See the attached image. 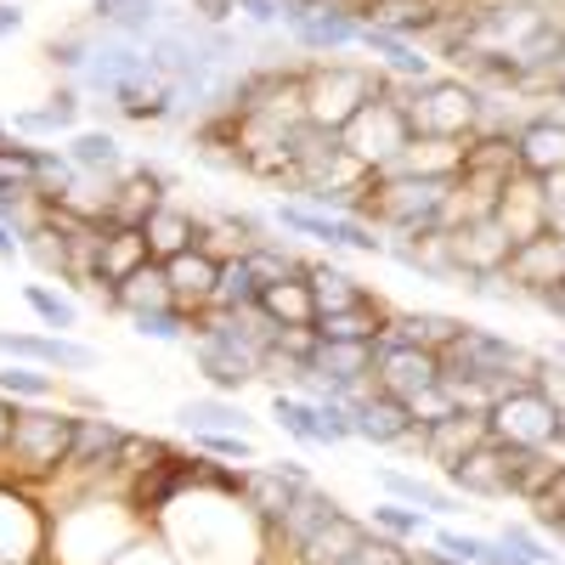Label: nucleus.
I'll list each match as a JSON object with an SVG mask.
<instances>
[{"instance_id": "1", "label": "nucleus", "mask_w": 565, "mask_h": 565, "mask_svg": "<svg viewBox=\"0 0 565 565\" xmlns=\"http://www.w3.org/2000/svg\"><path fill=\"white\" fill-rule=\"evenodd\" d=\"M153 537L181 565H271V532L255 521V509L215 487H186L153 521Z\"/></svg>"}, {"instance_id": "2", "label": "nucleus", "mask_w": 565, "mask_h": 565, "mask_svg": "<svg viewBox=\"0 0 565 565\" xmlns=\"http://www.w3.org/2000/svg\"><path fill=\"white\" fill-rule=\"evenodd\" d=\"M52 509V548L45 565H114L125 548H136L153 526L130 509L125 487H79L57 492Z\"/></svg>"}, {"instance_id": "3", "label": "nucleus", "mask_w": 565, "mask_h": 565, "mask_svg": "<svg viewBox=\"0 0 565 565\" xmlns=\"http://www.w3.org/2000/svg\"><path fill=\"white\" fill-rule=\"evenodd\" d=\"M74 424H79V413H68V407L23 402L18 424H12V441H7V452H0V481H18V487H34V492L52 487L68 469Z\"/></svg>"}, {"instance_id": "4", "label": "nucleus", "mask_w": 565, "mask_h": 565, "mask_svg": "<svg viewBox=\"0 0 565 565\" xmlns=\"http://www.w3.org/2000/svg\"><path fill=\"white\" fill-rule=\"evenodd\" d=\"M537 367H543V351L509 340V334H492V328H476V322H463V334L441 351V380L487 385L492 396L509 385H537Z\"/></svg>"}, {"instance_id": "5", "label": "nucleus", "mask_w": 565, "mask_h": 565, "mask_svg": "<svg viewBox=\"0 0 565 565\" xmlns=\"http://www.w3.org/2000/svg\"><path fill=\"white\" fill-rule=\"evenodd\" d=\"M380 90H385V74L367 57H317L300 68L306 125H317V130H345Z\"/></svg>"}, {"instance_id": "6", "label": "nucleus", "mask_w": 565, "mask_h": 565, "mask_svg": "<svg viewBox=\"0 0 565 565\" xmlns=\"http://www.w3.org/2000/svg\"><path fill=\"white\" fill-rule=\"evenodd\" d=\"M402 108H407L413 136H430V141H469L481 130V90L458 74H436V79L407 85Z\"/></svg>"}, {"instance_id": "7", "label": "nucleus", "mask_w": 565, "mask_h": 565, "mask_svg": "<svg viewBox=\"0 0 565 565\" xmlns=\"http://www.w3.org/2000/svg\"><path fill=\"white\" fill-rule=\"evenodd\" d=\"M402 103H407V85L385 74V90L340 130L345 153H351L362 170H373V175L391 170V164L407 153V141H413V125H407V108H402Z\"/></svg>"}, {"instance_id": "8", "label": "nucleus", "mask_w": 565, "mask_h": 565, "mask_svg": "<svg viewBox=\"0 0 565 565\" xmlns=\"http://www.w3.org/2000/svg\"><path fill=\"white\" fill-rule=\"evenodd\" d=\"M487 430H492L498 447L537 452V447H548V441L565 430V424H559L554 402H548L537 385H509V391H498L492 407H487Z\"/></svg>"}, {"instance_id": "9", "label": "nucleus", "mask_w": 565, "mask_h": 565, "mask_svg": "<svg viewBox=\"0 0 565 565\" xmlns=\"http://www.w3.org/2000/svg\"><path fill=\"white\" fill-rule=\"evenodd\" d=\"M52 548V509L34 487L0 481V565H45Z\"/></svg>"}, {"instance_id": "10", "label": "nucleus", "mask_w": 565, "mask_h": 565, "mask_svg": "<svg viewBox=\"0 0 565 565\" xmlns=\"http://www.w3.org/2000/svg\"><path fill=\"white\" fill-rule=\"evenodd\" d=\"M271 221H277L282 232H295V238L322 244L328 255H340V249L385 255V232L367 226L362 215H328V210H311V204H300V199H282V204H271Z\"/></svg>"}, {"instance_id": "11", "label": "nucleus", "mask_w": 565, "mask_h": 565, "mask_svg": "<svg viewBox=\"0 0 565 565\" xmlns=\"http://www.w3.org/2000/svg\"><path fill=\"white\" fill-rule=\"evenodd\" d=\"M300 487H311V476H306L300 458H271V463H244V469H238V498L255 509V521H260L266 532L282 521V509L295 503Z\"/></svg>"}, {"instance_id": "12", "label": "nucleus", "mask_w": 565, "mask_h": 565, "mask_svg": "<svg viewBox=\"0 0 565 565\" xmlns=\"http://www.w3.org/2000/svg\"><path fill=\"white\" fill-rule=\"evenodd\" d=\"M441 481H447V492H458V498H469V503H503V498H514V481H509V452L487 436L469 458H458L452 469H441Z\"/></svg>"}, {"instance_id": "13", "label": "nucleus", "mask_w": 565, "mask_h": 565, "mask_svg": "<svg viewBox=\"0 0 565 565\" xmlns=\"http://www.w3.org/2000/svg\"><path fill=\"white\" fill-rule=\"evenodd\" d=\"M282 34H289L295 52H306V57L317 63V57H345V52H356L362 23H356V12H351V7H340V0H328V7L306 12L300 23H289Z\"/></svg>"}, {"instance_id": "14", "label": "nucleus", "mask_w": 565, "mask_h": 565, "mask_svg": "<svg viewBox=\"0 0 565 565\" xmlns=\"http://www.w3.org/2000/svg\"><path fill=\"white\" fill-rule=\"evenodd\" d=\"M441 380V356L436 351H418L402 340H380V356H373V385L396 402H413L418 391H430Z\"/></svg>"}, {"instance_id": "15", "label": "nucleus", "mask_w": 565, "mask_h": 565, "mask_svg": "<svg viewBox=\"0 0 565 565\" xmlns=\"http://www.w3.org/2000/svg\"><path fill=\"white\" fill-rule=\"evenodd\" d=\"M0 356L52 367V373H90L97 367V351L74 334H12V328H0Z\"/></svg>"}, {"instance_id": "16", "label": "nucleus", "mask_w": 565, "mask_h": 565, "mask_svg": "<svg viewBox=\"0 0 565 565\" xmlns=\"http://www.w3.org/2000/svg\"><path fill=\"white\" fill-rule=\"evenodd\" d=\"M356 52H367L373 68L391 74V79H402V85H418V79H436V74H441V63L424 52L418 40H402V34H391V29H380V23H362Z\"/></svg>"}, {"instance_id": "17", "label": "nucleus", "mask_w": 565, "mask_h": 565, "mask_svg": "<svg viewBox=\"0 0 565 565\" xmlns=\"http://www.w3.org/2000/svg\"><path fill=\"white\" fill-rule=\"evenodd\" d=\"M503 277H509L514 289H521V295L537 306V295H543V289H554V282L565 277V232H543V238L514 244V249H509Z\"/></svg>"}, {"instance_id": "18", "label": "nucleus", "mask_w": 565, "mask_h": 565, "mask_svg": "<svg viewBox=\"0 0 565 565\" xmlns=\"http://www.w3.org/2000/svg\"><path fill=\"white\" fill-rule=\"evenodd\" d=\"M334 514H340V498H334V492H322L317 481H311V487H300V492H295V503L282 509V521L271 526V559H289L311 532H322L328 521H334Z\"/></svg>"}, {"instance_id": "19", "label": "nucleus", "mask_w": 565, "mask_h": 565, "mask_svg": "<svg viewBox=\"0 0 565 565\" xmlns=\"http://www.w3.org/2000/svg\"><path fill=\"white\" fill-rule=\"evenodd\" d=\"M407 430H413V413H407V402L385 396L380 385H373V391L351 407V441H367V447H385V452H396Z\"/></svg>"}, {"instance_id": "20", "label": "nucleus", "mask_w": 565, "mask_h": 565, "mask_svg": "<svg viewBox=\"0 0 565 565\" xmlns=\"http://www.w3.org/2000/svg\"><path fill=\"white\" fill-rule=\"evenodd\" d=\"M492 221H498V226L509 232V244L543 238V232H548V215H543V181L521 170V175H514V181L503 186V199H498Z\"/></svg>"}, {"instance_id": "21", "label": "nucleus", "mask_w": 565, "mask_h": 565, "mask_svg": "<svg viewBox=\"0 0 565 565\" xmlns=\"http://www.w3.org/2000/svg\"><path fill=\"white\" fill-rule=\"evenodd\" d=\"M175 424H181L186 436H204V430H215V436H255V413L238 396H221V391L181 402L175 407Z\"/></svg>"}, {"instance_id": "22", "label": "nucleus", "mask_w": 565, "mask_h": 565, "mask_svg": "<svg viewBox=\"0 0 565 565\" xmlns=\"http://www.w3.org/2000/svg\"><path fill=\"white\" fill-rule=\"evenodd\" d=\"M170 199V175L153 164H130L114 181V226H148V215Z\"/></svg>"}, {"instance_id": "23", "label": "nucleus", "mask_w": 565, "mask_h": 565, "mask_svg": "<svg viewBox=\"0 0 565 565\" xmlns=\"http://www.w3.org/2000/svg\"><path fill=\"white\" fill-rule=\"evenodd\" d=\"M424 430V458L436 469H452L458 458H469L492 430H487V413H447L441 424H418Z\"/></svg>"}, {"instance_id": "24", "label": "nucleus", "mask_w": 565, "mask_h": 565, "mask_svg": "<svg viewBox=\"0 0 565 565\" xmlns=\"http://www.w3.org/2000/svg\"><path fill=\"white\" fill-rule=\"evenodd\" d=\"M514 159H521L526 175H554L565 170V119L559 114H532L521 130H514Z\"/></svg>"}, {"instance_id": "25", "label": "nucleus", "mask_w": 565, "mask_h": 565, "mask_svg": "<svg viewBox=\"0 0 565 565\" xmlns=\"http://www.w3.org/2000/svg\"><path fill=\"white\" fill-rule=\"evenodd\" d=\"M509 232L487 215V221H476V226H458L452 232V255H458V271L463 277H481V271H503L509 266ZM463 289V282H458Z\"/></svg>"}, {"instance_id": "26", "label": "nucleus", "mask_w": 565, "mask_h": 565, "mask_svg": "<svg viewBox=\"0 0 565 565\" xmlns=\"http://www.w3.org/2000/svg\"><path fill=\"white\" fill-rule=\"evenodd\" d=\"M164 277H170V295H175V306L199 317V311H210V300H215L221 260H215V255H204V249H186V255L164 260Z\"/></svg>"}, {"instance_id": "27", "label": "nucleus", "mask_w": 565, "mask_h": 565, "mask_svg": "<svg viewBox=\"0 0 565 565\" xmlns=\"http://www.w3.org/2000/svg\"><path fill=\"white\" fill-rule=\"evenodd\" d=\"M148 249H153V260H175V255H186V249H199V232H204V215L199 210H186L181 199H164L153 215H148Z\"/></svg>"}, {"instance_id": "28", "label": "nucleus", "mask_w": 565, "mask_h": 565, "mask_svg": "<svg viewBox=\"0 0 565 565\" xmlns=\"http://www.w3.org/2000/svg\"><path fill=\"white\" fill-rule=\"evenodd\" d=\"M458 334H463V317H447V311H430V306H413V311H396L391 306L385 340H402V345H418V351H436L441 356Z\"/></svg>"}, {"instance_id": "29", "label": "nucleus", "mask_w": 565, "mask_h": 565, "mask_svg": "<svg viewBox=\"0 0 565 565\" xmlns=\"http://www.w3.org/2000/svg\"><path fill=\"white\" fill-rule=\"evenodd\" d=\"M153 249H148V232L141 226H103V244H97V282L103 289H119V282L136 271V266H148Z\"/></svg>"}, {"instance_id": "30", "label": "nucleus", "mask_w": 565, "mask_h": 565, "mask_svg": "<svg viewBox=\"0 0 565 565\" xmlns=\"http://www.w3.org/2000/svg\"><path fill=\"white\" fill-rule=\"evenodd\" d=\"M362 543H367V521H356V514L340 509L322 532H311V537L289 554V565H345Z\"/></svg>"}, {"instance_id": "31", "label": "nucleus", "mask_w": 565, "mask_h": 565, "mask_svg": "<svg viewBox=\"0 0 565 565\" xmlns=\"http://www.w3.org/2000/svg\"><path fill=\"white\" fill-rule=\"evenodd\" d=\"M90 18H97L108 34L136 40V45H148L170 23V12L159 7V0H90Z\"/></svg>"}, {"instance_id": "32", "label": "nucleus", "mask_w": 565, "mask_h": 565, "mask_svg": "<svg viewBox=\"0 0 565 565\" xmlns=\"http://www.w3.org/2000/svg\"><path fill=\"white\" fill-rule=\"evenodd\" d=\"M68 159H74V170L79 175H108V181H119L125 170H130V153H125V141L114 136V130H97V125H79L74 136H68V148H63Z\"/></svg>"}, {"instance_id": "33", "label": "nucleus", "mask_w": 565, "mask_h": 565, "mask_svg": "<svg viewBox=\"0 0 565 565\" xmlns=\"http://www.w3.org/2000/svg\"><path fill=\"white\" fill-rule=\"evenodd\" d=\"M380 492H385V498H396V503L424 509L430 521H447V514H458V509H463V498H458V492H447V487H436V481H424V476H407V469H396V463H380Z\"/></svg>"}, {"instance_id": "34", "label": "nucleus", "mask_w": 565, "mask_h": 565, "mask_svg": "<svg viewBox=\"0 0 565 565\" xmlns=\"http://www.w3.org/2000/svg\"><path fill=\"white\" fill-rule=\"evenodd\" d=\"M385 328H391V306L380 295H367L345 311H322L317 317V334L322 340H385Z\"/></svg>"}, {"instance_id": "35", "label": "nucleus", "mask_w": 565, "mask_h": 565, "mask_svg": "<svg viewBox=\"0 0 565 565\" xmlns=\"http://www.w3.org/2000/svg\"><path fill=\"white\" fill-rule=\"evenodd\" d=\"M260 311L277 328H317V295H311L306 271L300 277H282V282H266V289H260Z\"/></svg>"}, {"instance_id": "36", "label": "nucleus", "mask_w": 565, "mask_h": 565, "mask_svg": "<svg viewBox=\"0 0 565 565\" xmlns=\"http://www.w3.org/2000/svg\"><path fill=\"white\" fill-rule=\"evenodd\" d=\"M164 306H175L170 277H164V260L136 266L119 289H114V311H125V317H136V311H164Z\"/></svg>"}, {"instance_id": "37", "label": "nucleus", "mask_w": 565, "mask_h": 565, "mask_svg": "<svg viewBox=\"0 0 565 565\" xmlns=\"http://www.w3.org/2000/svg\"><path fill=\"white\" fill-rule=\"evenodd\" d=\"M306 282H311V295H317V317L367 300V289H362L345 266H334V260H306Z\"/></svg>"}, {"instance_id": "38", "label": "nucleus", "mask_w": 565, "mask_h": 565, "mask_svg": "<svg viewBox=\"0 0 565 565\" xmlns=\"http://www.w3.org/2000/svg\"><path fill=\"white\" fill-rule=\"evenodd\" d=\"M181 447L175 441H164V436H148V430H125V441H119V452H114V469H119V481L130 487L136 476H148V469H159V463H170Z\"/></svg>"}, {"instance_id": "39", "label": "nucleus", "mask_w": 565, "mask_h": 565, "mask_svg": "<svg viewBox=\"0 0 565 565\" xmlns=\"http://www.w3.org/2000/svg\"><path fill=\"white\" fill-rule=\"evenodd\" d=\"M271 424L300 447H322V424H317V402L300 391H271Z\"/></svg>"}, {"instance_id": "40", "label": "nucleus", "mask_w": 565, "mask_h": 565, "mask_svg": "<svg viewBox=\"0 0 565 565\" xmlns=\"http://www.w3.org/2000/svg\"><path fill=\"white\" fill-rule=\"evenodd\" d=\"M260 289L266 282L255 277V266L244 255H232V260H221V282H215L210 311H249V306H260Z\"/></svg>"}, {"instance_id": "41", "label": "nucleus", "mask_w": 565, "mask_h": 565, "mask_svg": "<svg viewBox=\"0 0 565 565\" xmlns=\"http://www.w3.org/2000/svg\"><path fill=\"white\" fill-rule=\"evenodd\" d=\"M367 526H373V532H385V537H396V543H424V537L436 532V521H430V514H424V509H413V503H396V498L373 503Z\"/></svg>"}, {"instance_id": "42", "label": "nucleus", "mask_w": 565, "mask_h": 565, "mask_svg": "<svg viewBox=\"0 0 565 565\" xmlns=\"http://www.w3.org/2000/svg\"><path fill=\"white\" fill-rule=\"evenodd\" d=\"M23 306L40 317V328H52V334H74L79 328V306L63 289H52V282H23Z\"/></svg>"}, {"instance_id": "43", "label": "nucleus", "mask_w": 565, "mask_h": 565, "mask_svg": "<svg viewBox=\"0 0 565 565\" xmlns=\"http://www.w3.org/2000/svg\"><path fill=\"white\" fill-rule=\"evenodd\" d=\"M57 373L52 367H34V362H7L0 367V396L12 402H57Z\"/></svg>"}, {"instance_id": "44", "label": "nucleus", "mask_w": 565, "mask_h": 565, "mask_svg": "<svg viewBox=\"0 0 565 565\" xmlns=\"http://www.w3.org/2000/svg\"><path fill=\"white\" fill-rule=\"evenodd\" d=\"M97 34H103L97 18H90V23H74L68 34H57L52 45H45V63H52L63 79H79V68H85V57H90V45H97Z\"/></svg>"}, {"instance_id": "45", "label": "nucleus", "mask_w": 565, "mask_h": 565, "mask_svg": "<svg viewBox=\"0 0 565 565\" xmlns=\"http://www.w3.org/2000/svg\"><path fill=\"white\" fill-rule=\"evenodd\" d=\"M244 260L255 266L260 282H282V277H300V271H306V260H300L289 244H282V238H260V244H249Z\"/></svg>"}, {"instance_id": "46", "label": "nucleus", "mask_w": 565, "mask_h": 565, "mask_svg": "<svg viewBox=\"0 0 565 565\" xmlns=\"http://www.w3.org/2000/svg\"><path fill=\"white\" fill-rule=\"evenodd\" d=\"M130 334L159 340V345H181L186 334H193V311H181V306H164V311H136V317H130Z\"/></svg>"}, {"instance_id": "47", "label": "nucleus", "mask_w": 565, "mask_h": 565, "mask_svg": "<svg viewBox=\"0 0 565 565\" xmlns=\"http://www.w3.org/2000/svg\"><path fill=\"white\" fill-rule=\"evenodd\" d=\"M23 260H29L34 271H45V277H63V282H68V244L57 238L52 226L23 232Z\"/></svg>"}, {"instance_id": "48", "label": "nucleus", "mask_w": 565, "mask_h": 565, "mask_svg": "<svg viewBox=\"0 0 565 565\" xmlns=\"http://www.w3.org/2000/svg\"><path fill=\"white\" fill-rule=\"evenodd\" d=\"M498 537H503L514 554H521V559H532V565H559V559H565V554H559V548L532 526V521H503V526H498Z\"/></svg>"}, {"instance_id": "49", "label": "nucleus", "mask_w": 565, "mask_h": 565, "mask_svg": "<svg viewBox=\"0 0 565 565\" xmlns=\"http://www.w3.org/2000/svg\"><path fill=\"white\" fill-rule=\"evenodd\" d=\"M193 452H204V458H215V463H260V452H255V436H215V430H204V436H193Z\"/></svg>"}, {"instance_id": "50", "label": "nucleus", "mask_w": 565, "mask_h": 565, "mask_svg": "<svg viewBox=\"0 0 565 565\" xmlns=\"http://www.w3.org/2000/svg\"><path fill=\"white\" fill-rule=\"evenodd\" d=\"M317 424H322V447H345L351 441V407L340 396H317Z\"/></svg>"}, {"instance_id": "51", "label": "nucleus", "mask_w": 565, "mask_h": 565, "mask_svg": "<svg viewBox=\"0 0 565 565\" xmlns=\"http://www.w3.org/2000/svg\"><path fill=\"white\" fill-rule=\"evenodd\" d=\"M407 413H413V424H441L447 413H463V407L452 402V391H447V380H436L430 391H418V396L407 402Z\"/></svg>"}, {"instance_id": "52", "label": "nucleus", "mask_w": 565, "mask_h": 565, "mask_svg": "<svg viewBox=\"0 0 565 565\" xmlns=\"http://www.w3.org/2000/svg\"><path fill=\"white\" fill-rule=\"evenodd\" d=\"M12 136H34V141H45V136H68L52 114H45V108H23V114H12V125H7Z\"/></svg>"}, {"instance_id": "53", "label": "nucleus", "mask_w": 565, "mask_h": 565, "mask_svg": "<svg viewBox=\"0 0 565 565\" xmlns=\"http://www.w3.org/2000/svg\"><path fill=\"white\" fill-rule=\"evenodd\" d=\"M537 181H543V215H548V232H565V170L537 175Z\"/></svg>"}, {"instance_id": "54", "label": "nucleus", "mask_w": 565, "mask_h": 565, "mask_svg": "<svg viewBox=\"0 0 565 565\" xmlns=\"http://www.w3.org/2000/svg\"><path fill=\"white\" fill-rule=\"evenodd\" d=\"M114 565H181V559H175V554H170V548H164V543H159L153 532H148V537H141L136 548H125V554H119Z\"/></svg>"}, {"instance_id": "55", "label": "nucleus", "mask_w": 565, "mask_h": 565, "mask_svg": "<svg viewBox=\"0 0 565 565\" xmlns=\"http://www.w3.org/2000/svg\"><path fill=\"white\" fill-rule=\"evenodd\" d=\"M232 7H238V18L249 29H282V7H277V0H232Z\"/></svg>"}, {"instance_id": "56", "label": "nucleus", "mask_w": 565, "mask_h": 565, "mask_svg": "<svg viewBox=\"0 0 565 565\" xmlns=\"http://www.w3.org/2000/svg\"><path fill=\"white\" fill-rule=\"evenodd\" d=\"M277 351H289V356H300V362H311V351H317V328H277V340H271Z\"/></svg>"}, {"instance_id": "57", "label": "nucleus", "mask_w": 565, "mask_h": 565, "mask_svg": "<svg viewBox=\"0 0 565 565\" xmlns=\"http://www.w3.org/2000/svg\"><path fill=\"white\" fill-rule=\"evenodd\" d=\"M186 18H199V23H215V29H226L232 18H238V7H232V0H186Z\"/></svg>"}, {"instance_id": "58", "label": "nucleus", "mask_w": 565, "mask_h": 565, "mask_svg": "<svg viewBox=\"0 0 565 565\" xmlns=\"http://www.w3.org/2000/svg\"><path fill=\"white\" fill-rule=\"evenodd\" d=\"M23 29V7H18V0H0V40H12Z\"/></svg>"}, {"instance_id": "59", "label": "nucleus", "mask_w": 565, "mask_h": 565, "mask_svg": "<svg viewBox=\"0 0 565 565\" xmlns=\"http://www.w3.org/2000/svg\"><path fill=\"white\" fill-rule=\"evenodd\" d=\"M18 407H23V402H12V396H0V452H7V441H12V424H18Z\"/></svg>"}, {"instance_id": "60", "label": "nucleus", "mask_w": 565, "mask_h": 565, "mask_svg": "<svg viewBox=\"0 0 565 565\" xmlns=\"http://www.w3.org/2000/svg\"><path fill=\"white\" fill-rule=\"evenodd\" d=\"M537 306H543L548 317H559V322H565V277L554 282V289H543V295H537Z\"/></svg>"}, {"instance_id": "61", "label": "nucleus", "mask_w": 565, "mask_h": 565, "mask_svg": "<svg viewBox=\"0 0 565 565\" xmlns=\"http://www.w3.org/2000/svg\"><path fill=\"white\" fill-rule=\"evenodd\" d=\"M0 260H7V266H18V260H23V244H18V232H12L7 221H0Z\"/></svg>"}, {"instance_id": "62", "label": "nucleus", "mask_w": 565, "mask_h": 565, "mask_svg": "<svg viewBox=\"0 0 565 565\" xmlns=\"http://www.w3.org/2000/svg\"><path fill=\"white\" fill-rule=\"evenodd\" d=\"M543 356H548V362H565V334H554V345H548Z\"/></svg>"}, {"instance_id": "63", "label": "nucleus", "mask_w": 565, "mask_h": 565, "mask_svg": "<svg viewBox=\"0 0 565 565\" xmlns=\"http://www.w3.org/2000/svg\"><path fill=\"white\" fill-rule=\"evenodd\" d=\"M12 141H18V136H12V130H7V125H0V148H12Z\"/></svg>"}]
</instances>
